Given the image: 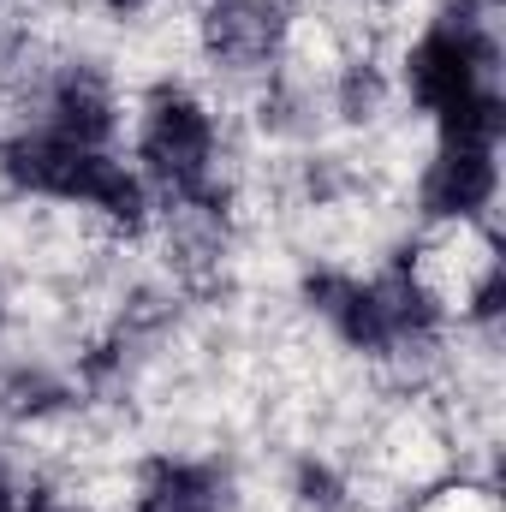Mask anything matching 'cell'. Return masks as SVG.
Listing matches in <instances>:
<instances>
[{
    "label": "cell",
    "instance_id": "1",
    "mask_svg": "<svg viewBox=\"0 0 506 512\" xmlns=\"http://www.w3.org/2000/svg\"><path fill=\"white\" fill-rule=\"evenodd\" d=\"M12 173L36 191H54V197H84V203H102L108 215L131 221L143 209L137 197V179H131L120 161H108L102 149H78L66 137H30L12 149Z\"/></svg>",
    "mask_w": 506,
    "mask_h": 512
},
{
    "label": "cell",
    "instance_id": "5",
    "mask_svg": "<svg viewBox=\"0 0 506 512\" xmlns=\"http://www.w3.org/2000/svg\"><path fill=\"white\" fill-rule=\"evenodd\" d=\"M108 126H114V120H108V96H102L96 84L78 78V84L60 90V131H54V137L78 143V149H96V143L108 137Z\"/></svg>",
    "mask_w": 506,
    "mask_h": 512
},
{
    "label": "cell",
    "instance_id": "4",
    "mask_svg": "<svg viewBox=\"0 0 506 512\" xmlns=\"http://www.w3.org/2000/svg\"><path fill=\"white\" fill-rule=\"evenodd\" d=\"M489 191H495V161H489V149H459V143H447V155H441L435 173H429V209H435V215H471V209L489 203Z\"/></svg>",
    "mask_w": 506,
    "mask_h": 512
},
{
    "label": "cell",
    "instance_id": "2",
    "mask_svg": "<svg viewBox=\"0 0 506 512\" xmlns=\"http://www.w3.org/2000/svg\"><path fill=\"white\" fill-rule=\"evenodd\" d=\"M483 66H489V42L471 36V24L459 18V30L441 24V30L411 54V84H417V96H423L435 114H447L453 102H465V96L477 90V72H483Z\"/></svg>",
    "mask_w": 506,
    "mask_h": 512
},
{
    "label": "cell",
    "instance_id": "6",
    "mask_svg": "<svg viewBox=\"0 0 506 512\" xmlns=\"http://www.w3.org/2000/svg\"><path fill=\"white\" fill-rule=\"evenodd\" d=\"M143 512H215V483L203 471H167L161 465Z\"/></svg>",
    "mask_w": 506,
    "mask_h": 512
},
{
    "label": "cell",
    "instance_id": "8",
    "mask_svg": "<svg viewBox=\"0 0 506 512\" xmlns=\"http://www.w3.org/2000/svg\"><path fill=\"white\" fill-rule=\"evenodd\" d=\"M30 512H48V507H30Z\"/></svg>",
    "mask_w": 506,
    "mask_h": 512
},
{
    "label": "cell",
    "instance_id": "3",
    "mask_svg": "<svg viewBox=\"0 0 506 512\" xmlns=\"http://www.w3.org/2000/svg\"><path fill=\"white\" fill-rule=\"evenodd\" d=\"M143 155H149V167H155L167 185L191 191V185L203 179V167H209V120H203L191 102L155 108V120L143 131Z\"/></svg>",
    "mask_w": 506,
    "mask_h": 512
},
{
    "label": "cell",
    "instance_id": "7",
    "mask_svg": "<svg viewBox=\"0 0 506 512\" xmlns=\"http://www.w3.org/2000/svg\"><path fill=\"white\" fill-rule=\"evenodd\" d=\"M108 6H120V12H137V6H143V0H108Z\"/></svg>",
    "mask_w": 506,
    "mask_h": 512
}]
</instances>
